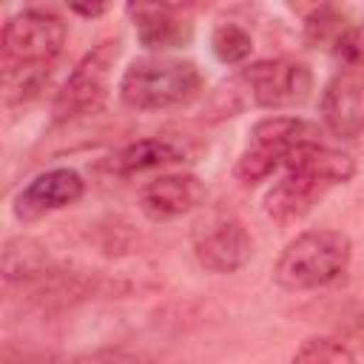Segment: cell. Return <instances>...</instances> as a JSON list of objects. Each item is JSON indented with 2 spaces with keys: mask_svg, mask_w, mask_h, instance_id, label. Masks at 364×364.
Here are the masks:
<instances>
[{
  "mask_svg": "<svg viewBox=\"0 0 364 364\" xmlns=\"http://www.w3.org/2000/svg\"><path fill=\"white\" fill-rule=\"evenodd\" d=\"M202 94V71L191 60L151 54L134 60L119 77V100L134 111H165Z\"/></svg>",
  "mask_w": 364,
  "mask_h": 364,
  "instance_id": "cell-2",
  "label": "cell"
},
{
  "mask_svg": "<svg viewBox=\"0 0 364 364\" xmlns=\"http://www.w3.org/2000/svg\"><path fill=\"white\" fill-rule=\"evenodd\" d=\"M324 125L344 139H355L364 131V85L355 74H336L321 97Z\"/></svg>",
  "mask_w": 364,
  "mask_h": 364,
  "instance_id": "cell-12",
  "label": "cell"
},
{
  "mask_svg": "<svg viewBox=\"0 0 364 364\" xmlns=\"http://www.w3.org/2000/svg\"><path fill=\"white\" fill-rule=\"evenodd\" d=\"M71 11H74V14H82V17H100V14L108 11V6H102V3H100V6H77V3H74Z\"/></svg>",
  "mask_w": 364,
  "mask_h": 364,
  "instance_id": "cell-17",
  "label": "cell"
},
{
  "mask_svg": "<svg viewBox=\"0 0 364 364\" xmlns=\"http://www.w3.org/2000/svg\"><path fill=\"white\" fill-rule=\"evenodd\" d=\"M82 193H85V182L74 168H51L37 173L26 188L17 191L11 202V213L17 222H37L54 210L80 202Z\"/></svg>",
  "mask_w": 364,
  "mask_h": 364,
  "instance_id": "cell-9",
  "label": "cell"
},
{
  "mask_svg": "<svg viewBox=\"0 0 364 364\" xmlns=\"http://www.w3.org/2000/svg\"><path fill=\"white\" fill-rule=\"evenodd\" d=\"M185 159H188V148L182 142H176L171 136H145V139L128 142L119 151H114L111 156H105L102 171H108L114 176H134V173L185 162Z\"/></svg>",
  "mask_w": 364,
  "mask_h": 364,
  "instance_id": "cell-13",
  "label": "cell"
},
{
  "mask_svg": "<svg viewBox=\"0 0 364 364\" xmlns=\"http://www.w3.org/2000/svg\"><path fill=\"white\" fill-rule=\"evenodd\" d=\"M361 31H364V28H361Z\"/></svg>",
  "mask_w": 364,
  "mask_h": 364,
  "instance_id": "cell-18",
  "label": "cell"
},
{
  "mask_svg": "<svg viewBox=\"0 0 364 364\" xmlns=\"http://www.w3.org/2000/svg\"><path fill=\"white\" fill-rule=\"evenodd\" d=\"M210 51H213V57H216L219 63H225V65H239V63H245V60L250 57L253 40H250V34H247L242 26H236V23H222V26H216L213 34H210Z\"/></svg>",
  "mask_w": 364,
  "mask_h": 364,
  "instance_id": "cell-15",
  "label": "cell"
},
{
  "mask_svg": "<svg viewBox=\"0 0 364 364\" xmlns=\"http://www.w3.org/2000/svg\"><path fill=\"white\" fill-rule=\"evenodd\" d=\"M205 182L193 173H162L139 191V208L148 219L165 222L205 205Z\"/></svg>",
  "mask_w": 364,
  "mask_h": 364,
  "instance_id": "cell-10",
  "label": "cell"
},
{
  "mask_svg": "<svg viewBox=\"0 0 364 364\" xmlns=\"http://www.w3.org/2000/svg\"><path fill=\"white\" fill-rule=\"evenodd\" d=\"M353 176L355 159L347 151L330 148L324 142L301 145L284 162L282 176L264 191V216L276 225H293L304 219L330 188L344 185Z\"/></svg>",
  "mask_w": 364,
  "mask_h": 364,
  "instance_id": "cell-1",
  "label": "cell"
},
{
  "mask_svg": "<svg viewBox=\"0 0 364 364\" xmlns=\"http://www.w3.org/2000/svg\"><path fill=\"white\" fill-rule=\"evenodd\" d=\"M236 85L245 91L247 102L256 108H287L299 105L313 91V74L304 63L276 57V60H256L239 71Z\"/></svg>",
  "mask_w": 364,
  "mask_h": 364,
  "instance_id": "cell-8",
  "label": "cell"
},
{
  "mask_svg": "<svg viewBox=\"0 0 364 364\" xmlns=\"http://www.w3.org/2000/svg\"><path fill=\"white\" fill-rule=\"evenodd\" d=\"M290 364H355V355L350 353L347 344L327 338V336H316V338L301 341Z\"/></svg>",
  "mask_w": 364,
  "mask_h": 364,
  "instance_id": "cell-16",
  "label": "cell"
},
{
  "mask_svg": "<svg viewBox=\"0 0 364 364\" xmlns=\"http://www.w3.org/2000/svg\"><path fill=\"white\" fill-rule=\"evenodd\" d=\"M310 142H321V128L310 119H301V117L259 119L250 128L247 145L233 165V176L242 185L262 182L273 171L284 168V162L290 159L293 151H299L301 145H310Z\"/></svg>",
  "mask_w": 364,
  "mask_h": 364,
  "instance_id": "cell-5",
  "label": "cell"
},
{
  "mask_svg": "<svg viewBox=\"0 0 364 364\" xmlns=\"http://www.w3.org/2000/svg\"><path fill=\"white\" fill-rule=\"evenodd\" d=\"M196 262L210 273H236L253 256V239L245 222L230 210H208L191 230Z\"/></svg>",
  "mask_w": 364,
  "mask_h": 364,
  "instance_id": "cell-7",
  "label": "cell"
},
{
  "mask_svg": "<svg viewBox=\"0 0 364 364\" xmlns=\"http://www.w3.org/2000/svg\"><path fill=\"white\" fill-rule=\"evenodd\" d=\"M68 37L65 20L51 9H23L11 14L0 37L3 74L48 71Z\"/></svg>",
  "mask_w": 364,
  "mask_h": 364,
  "instance_id": "cell-4",
  "label": "cell"
},
{
  "mask_svg": "<svg viewBox=\"0 0 364 364\" xmlns=\"http://www.w3.org/2000/svg\"><path fill=\"white\" fill-rule=\"evenodd\" d=\"M117 57H119L117 37L97 43L91 51L80 57V63L71 68V74L65 77L63 88L54 97V105H51L54 122H71L80 117H91L105 105Z\"/></svg>",
  "mask_w": 364,
  "mask_h": 364,
  "instance_id": "cell-6",
  "label": "cell"
},
{
  "mask_svg": "<svg viewBox=\"0 0 364 364\" xmlns=\"http://www.w3.org/2000/svg\"><path fill=\"white\" fill-rule=\"evenodd\" d=\"M353 259V242L341 230H304L284 245L273 264V279L284 290H316L338 282Z\"/></svg>",
  "mask_w": 364,
  "mask_h": 364,
  "instance_id": "cell-3",
  "label": "cell"
},
{
  "mask_svg": "<svg viewBox=\"0 0 364 364\" xmlns=\"http://www.w3.org/2000/svg\"><path fill=\"white\" fill-rule=\"evenodd\" d=\"M48 253L34 239H11L3 247V276L6 282H31L48 273Z\"/></svg>",
  "mask_w": 364,
  "mask_h": 364,
  "instance_id": "cell-14",
  "label": "cell"
},
{
  "mask_svg": "<svg viewBox=\"0 0 364 364\" xmlns=\"http://www.w3.org/2000/svg\"><path fill=\"white\" fill-rule=\"evenodd\" d=\"M128 14L134 17L136 40L148 51L182 48L193 37V23L182 14V6L168 3H131Z\"/></svg>",
  "mask_w": 364,
  "mask_h": 364,
  "instance_id": "cell-11",
  "label": "cell"
}]
</instances>
